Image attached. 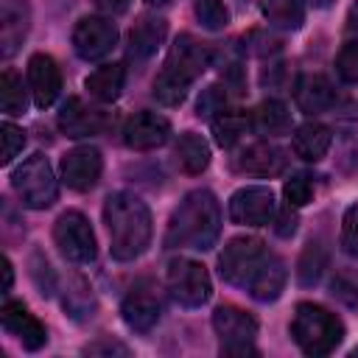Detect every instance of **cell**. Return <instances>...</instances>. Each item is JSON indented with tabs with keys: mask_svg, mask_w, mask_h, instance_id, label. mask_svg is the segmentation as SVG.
Segmentation results:
<instances>
[{
	"mask_svg": "<svg viewBox=\"0 0 358 358\" xmlns=\"http://www.w3.org/2000/svg\"><path fill=\"white\" fill-rule=\"evenodd\" d=\"M221 232V207L210 190H190L173 210L165 232L171 249H210Z\"/></svg>",
	"mask_w": 358,
	"mask_h": 358,
	"instance_id": "obj_1",
	"label": "cell"
},
{
	"mask_svg": "<svg viewBox=\"0 0 358 358\" xmlns=\"http://www.w3.org/2000/svg\"><path fill=\"white\" fill-rule=\"evenodd\" d=\"M109 252L115 260H134L151 243V213L134 193H112L103 204Z\"/></svg>",
	"mask_w": 358,
	"mask_h": 358,
	"instance_id": "obj_2",
	"label": "cell"
},
{
	"mask_svg": "<svg viewBox=\"0 0 358 358\" xmlns=\"http://www.w3.org/2000/svg\"><path fill=\"white\" fill-rule=\"evenodd\" d=\"M291 336L305 355H327L341 344L344 324L327 308L313 302H299L291 319Z\"/></svg>",
	"mask_w": 358,
	"mask_h": 358,
	"instance_id": "obj_3",
	"label": "cell"
},
{
	"mask_svg": "<svg viewBox=\"0 0 358 358\" xmlns=\"http://www.w3.org/2000/svg\"><path fill=\"white\" fill-rule=\"evenodd\" d=\"M11 187L14 193L22 199L25 207L31 210H45L56 201V176H53V168L48 162V157L42 154H34L28 157L14 173H11Z\"/></svg>",
	"mask_w": 358,
	"mask_h": 358,
	"instance_id": "obj_4",
	"label": "cell"
},
{
	"mask_svg": "<svg viewBox=\"0 0 358 358\" xmlns=\"http://www.w3.org/2000/svg\"><path fill=\"white\" fill-rule=\"evenodd\" d=\"M266 257H268V252L260 238H252V235L232 238L218 257V274L229 285H249Z\"/></svg>",
	"mask_w": 358,
	"mask_h": 358,
	"instance_id": "obj_5",
	"label": "cell"
},
{
	"mask_svg": "<svg viewBox=\"0 0 358 358\" xmlns=\"http://www.w3.org/2000/svg\"><path fill=\"white\" fill-rule=\"evenodd\" d=\"M168 291L185 308H199L210 299L213 282L201 263L190 257H176L168 263Z\"/></svg>",
	"mask_w": 358,
	"mask_h": 358,
	"instance_id": "obj_6",
	"label": "cell"
},
{
	"mask_svg": "<svg viewBox=\"0 0 358 358\" xmlns=\"http://www.w3.org/2000/svg\"><path fill=\"white\" fill-rule=\"evenodd\" d=\"M213 327L221 338V352L224 355H255V336H257V322L246 310L235 305H221L213 313Z\"/></svg>",
	"mask_w": 358,
	"mask_h": 358,
	"instance_id": "obj_7",
	"label": "cell"
},
{
	"mask_svg": "<svg viewBox=\"0 0 358 358\" xmlns=\"http://www.w3.org/2000/svg\"><path fill=\"white\" fill-rule=\"evenodd\" d=\"M53 241H56L59 252L73 263H90L98 255L95 232L78 210H67L59 215V221L53 227Z\"/></svg>",
	"mask_w": 358,
	"mask_h": 358,
	"instance_id": "obj_8",
	"label": "cell"
},
{
	"mask_svg": "<svg viewBox=\"0 0 358 358\" xmlns=\"http://www.w3.org/2000/svg\"><path fill=\"white\" fill-rule=\"evenodd\" d=\"M117 42V28L106 17H81L73 28V48L81 59H103Z\"/></svg>",
	"mask_w": 358,
	"mask_h": 358,
	"instance_id": "obj_9",
	"label": "cell"
},
{
	"mask_svg": "<svg viewBox=\"0 0 358 358\" xmlns=\"http://www.w3.org/2000/svg\"><path fill=\"white\" fill-rule=\"evenodd\" d=\"M229 218L243 227H263L274 218V193L263 185L241 187L229 199Z\"/></svg>",
	"mask_w": 358,
	"mask_h": 358,
	"instance_id": "obj_10",
	"label": "cell"
},
{
	"mask_svg": "<svg viewBox=\"0 0 358 358\" xmlns=\"http://www.w3.org/2000/svg\"><path fill=\"white\" fill-rule=\"evenodd\" d=\"M168 137H171V123L157 112H137L123 126V143L134 151H151L162 145Z\"/></svg>",
	"mask_w": 358,
	"mask_h": 358,
	"instance_id": "obj_11",
	"label": "cell"
},
{
	"mask_svg": "<svg viewBox=\"0 0 358 358\" xmlns=\"http://www.w3.org/2000/svg\"><path fill=\"white\" fill-rule=\"evenodd\" d=\"M101 151L92 145H78L62 157V179L73 190H90L101 176Z\"/></svg>",
	"mask_w": 358,
	"mask_h": 358,
	"instance_id": "obj_12",
	"label": "cell"
},
{
	"mask_svg": "<svg viewBox=\"0 0 358 358\" xmlns=\"http://www.w3.org/2000/svg\"><path fill=\"white\" fill-rule=\"evenodd\" d=\"M28 87L34 95V103L39 109L50 106L62 92V73L59 64L48 53H34L28 62Z\"/></svg>",
	"mask_w": 358,
	"mask_h": 358,
	"instance_id": "obj_13",
	"label": "cell"
},
{
	"mask_svg": "<svg viewBox=\"0 0 358 358\" xmlns=\"http://www.w3.org/2000/svg\"><path fill=\"white\" fill-rule=\"evenodd\" d=\"M31 28V8L25 0H3L0 3V53L3 59L14 56L28 36Z\"/></svg>",
	"mask_w": 358,
	"mask_h": 358,
	"instance_id": "obj_14",
	"label": "cell"
},
{
	"mask_svg": "<svg viewBox=\"0 0 358 358\" xmlns=\"http://www.w3.org/2000/svg\"><path fill=\"white\" fill-rule=\"evenodd\" d=\"M0 319H3V327H6L11 336H17L25 350H39V347L48 341V333H45L42 322H39L34 313H28V308H25L22 302H11V299L3 302Z\"/></svg>",
	"mask_w": 358,
	"mask_h": 358,
	"instance_id": "obj_15",
	"label": "cell"
},
{
	"mask_svg": "<svg viewBox=\"0 0 358 358\" xmlns=\"http://www.w3.org/2000/svg\"><path fill=\"white\" fill-rule=\"evenodd\" d=\"M56 123L67 137H90L106 126V115L95 106H87L81 98H67V103L59 109Z\"/></svg>",
	"mask_w": 358,
	"mask_h": 358,
	"instance_id": "obj_16",
	"label": "cell"
},
{
	"mask_svg": "<svg viewBox=\"0 0 358 358\" xmlns=\"http://www.w3.org/2000/svg\"><path fill=\"white\" fill-rule=\"evenodd\" d=\"M120 313H123V322H126L131 330L145 333V330H151V327L159 322L162 305H159V299H157V294H154L151 288H131L129 296L123 299Z\"/></svg>",
	"mask_w": 358,
	"mask_h": 358,
	"instance_id": "obj_17",
	"label": "cell"
},
{
	"mask_svg": "<svg viewBox=\"0 0 358 358\" xmlns=\"http://www.w3.org/2000/svg\"><path fill=\"white\" fill-rule=\"evenodd\" d=\"M207 64H210L207 48H204L201 42H196L193 36H187V34L173 42V48H171V53H168V59H165V67L182 73V76L190 78V81H196V78L204 73Z\"/></svg>",
	"mask_w": 358,
	"mask_h": 358,
	"instance_id": "obj_18",
	"label": "cell"
},
{
	"mask_svg": "<svg viewBox=\"0 0 358 358\" xmlns=\"http://www.w3.org/2000/svg\"><path fill=\"white\" fill-rule=\"evenodd\" d=\"M294 95H296L299 109L308 112V115H319V112H327V109L336 106V90H333V84H330L324 76H319V73L302 76V78L296 81Z\"/></svg>",
	"mask_w": 358,
	"mask_h": 358,
	"instance_id": "obj_19",
	"label": "cell"
},
{
	"mask_svg": "<svg viewBox=\"0 0 358 358\" xmlns=\"http://www.w3.org/2000/svg\"><path fill=\"white\" fill-rule=\"evenodd\" d=\"M235 165L255 176H274V173H282L285 154L271 143H252L238 154Z\"/></svg>",
	"mask_w": 358,
	"mask_h": 358,
	"instance_id": "obj_20",
	"label": "cell"
},
{
	"mask_svg": "<svg viewBox=\"0 0 358 358\" xmlns=\"http://www.w3.org/2000/svg\"><path fill=\"white\" fill-rule=\"evenodd\" d=\"M285 280H288V271H285V263L277 257V255H268L263 260V266L257 268V274L252 277L249 282V294L260 302H274L282 288H285Z\"/></svg>",
	"mask_w": 358,
	"mask_h": 358,
	"instance_id": "obj_21",
	"label": "cell"
},
{
	"mask_svg": "<svg viewBox=\"0 0 358 358\" xmlns=\"http://www.w3.org/2000/svg\"><path fill=\"white\" fill-rule=\"evenodd\" d=\"M165 34H168V22L162 17H143L131 28V34H129V50H131V56L148 59L151 53H157V48L162 45Z\"/></svg>",
	"mask_w": 358,
	"mask_h": 358,
	"instance_id": "obj_22",
	"label": "cell"
},
{
	"mask_svg": "<svg viewBox=\"0 0 358 358\" xmlns=\"http://www.w3.org/2000/svg\"><path fill=\"white\" fill-rule=\"evenodd\" d=\"M123 81H126V70H123V64H101V67H95L90 76H87V90H90V95L92 98H98V101H103V103H112L117 95H120V90H123Z\"/></svg>",
	"mask_w": 358,
	"mask_h": 358,
	"instance_id": "obj_23",
	"label": "cell"
},
{
	"mask_svg": "<svg viewBox=\"0 0 358 358\" xmlns=\"http://www.w3.org/2000/svg\"><path fill=\"white\" fill-rule=\"evenodd\" d=\"M330 129L322 126V123H302L296 131H294V154L308 159V162H316L327 154L330 148Z\"/></svg>",
	"mask_w": 358,
	"mask_h": 358,
	"instance_id": "obj_24",
	"label": "cell"
},
{
	"mask_svg": "<svg viewBox=\"0 0 358 358\" xmlns=\"http://www.w3.org/2000/svg\"><path fill=\"white\" fill-rule=\"evenodd\" d=\"M249 126H252V112H243V109H221V112L213 117L215 143H218L221 148H232V145L246 134Z\"/></svg>",
	"mask_w": 358,
	"mask_h": 358,
	"instance_id": "obj_25",
	"label": "cell"
},
{
	"mask_svg": "<svg viewBox=\"0 0 358 358\" xmlns=\"http://www.w3.org/2000/svg\"><path fill=\"white\" fill-rule=\"evenodd\" d=\"M252 129L260 134H285L291 129V112L282 101H263L252 109Z\"/></svg>",
	"mask_w": 358,
	"mask_h": 358,
	"instance_id": "obj_26",
	"label": "cell"
},
{
	"mask_svg": "<svg viewBox=\"0 0 358 358\" xmlns=\"http://www.w3.org/2000/svg\"><path fill=\"white\" fill-rule=\"evenodd\" d=\"M260 8H263V17L268 20V25L282 28V31H296L305 20L302 0H263Z\"/></svg>",
	"mask_w": 358,
	"mask_h": 358,
	"instance_id": "obj_27",
	"label": "cell"
},
{
	"mask_svg": "<svg viewBox=\"0 0 358 358\" xmlns=\"http://www.w3.org/2000/svg\"><path fill=\"white\" fill-rule=\"evenodd\" d=\"M176 159L187 173H201L210 165V145L199 134L185 131L176 143Z\"/></svg>",
	"mask_w": 358,
	"mask_h": 358,
	"instance_id": "obj_28",
	"label": "cell"
},
{
	"mask_svg": "<svg viewBox=\"0 0 358 358\" xmlns=\"http://www.w3.org/2000/svg\"><path fill=\"white\" fill-rule=\"evenodd\" d=\"M190 84H193L190 78H185L182 73H176V70H171V67L162 64L159 76L154 78V98L159 103H165V106H176V103H182L187 98Z\"/></svg>",
	"mask_w": 358,
	"mask_h": 358,
	"instance_id": "obj_29",
	"label": "cell"
},
{
	"mask_svg": "<svg viewBox=\"0 0 358 358\" xmlns=\"http://www.w3.org/2000/svg\"><path fill=\"white\" fill-rule=\"evenodd\" d=\"M0 106L6 115H22L25 112V87L22 78L14 70H3L0 76Z\"/></svg>",
	"mask_w": 358,
	"mask_h": 358,
	"instance_id": "obj_30",
	"label": "cell"
},
{
	"mask_svg": "<svg viewBox=\"0 0 358 358\" xmlns=\"http://www.w3.org/2000/svg\"><path fill=\"white\" fill-rule=\"evenodd\" d=\"M324 266H327V252H324V246H322L319 241H316V243H308L305 252H302V257H299V263H296V280H299L302 285H313V282L322 277Z\"/></svg>",
	"mask_w": 358,
	"mask_h": 358,
	"instance_id": "obj_31",
	"label": "cell"
},
{
	"mask_svg": "<svg viewBox=\"0 0 358 358\" xmlns=\"http://www.w3.org/2000/svg\"><path fill=\"white\" fill-rule=\"evenodd\" d=\"M193 11H196L199 22H201L207 31H221V28H227V22H229V11H227V6H224L221 0H196Z\"/></svg>",
	"mask_w": 358,
	"mask_h": 358,
	"instance_id": "obj_32",
	"label": "cell"
},
{
	"mask_svg": "<svg viewBox=\"0 0 358 358\" xmlns=\"http://www.w3.org/2000/svg\"><path fill=\"white\" fill-rule=\"evenodd\" d=\"M0 140H3V151H0V162L8 165L25 145V131L20 126H14L11 120H3L0 123Z\"/></svg>",
	"mask_w": 358,
	"mask_h": 358,
	"instance_id": "obj_33",
	"label": "cell"
},
{
	"mask_svg": "<svg viewBox=\"0 0 358 358\" xmlns=\"http://www.w3.org/2000/svg\"><path fill=\"white\" fill-rule=\"evenodd\" d=\"M336 73L347 84H358V39L344 42L336 56Z\"/></svg>",
	"mask_w": 358,
	"mask_h": 358,
	"instance_id": "obj_34",
	"label": "cell"
},
{
	"mask_svg": "<svg viewBox=\"0 0 358 358\" xmlns=\"http://www.w3.org/2000/svg\"><path fill=\"white\" fill-rule=\"evenodd\" d=\"M282 193H285V199H288L291 207H305L313 199V182L305 173H296V176H291L282 185Z\"/></svg>",
	"mask_w": 358,
	"mask_h": 358,
	"instance_id": "obj_35",
	"label": "cell"
},
{
	"mask_svg": "<svg viewBox=\"0 0 358 358\" xmlns=\"http://www.w3.org/2000/svg\"><path fill=\"white\" fill-rule=\"evenodd\" d=\"M341 246L350 257H358V204L347 207L341 221Z\"/></svg>",
	"mask_w": 358,
	"mask_h": 358,
	"instance_id": "obj_36",
	"label": "cell"
},
{
	"mask_svg": "<svg viewBox=\"0 0 358 358\" xmlns=\"http://www.w3.org/2000/svg\"><path fill=\"white\" fill-rule=\"evenodd\" d=\"M199 117H215L221 109H227V95L221 87H207L199 98Z\"/></svg>",
	"mask_w": 358,
	"mask_h": 358,
	"instance_id": "obj_37",
	"label": "cell"
},
{
	"mask_svg": "<svg viewBox=\"0 0 358 358\" xmlns=\"http://www.w3.org/2000/svg\"><path fill=\"white\" fill-rule=\"evenodd\" d=\"M277 235H282V238H288V235H294L296 232V215L291 213V204H288V210H282L280 215H277Z\"/></svg>",
	"mask_w": 358,
	"mask_h": 358,
	"instance_id": "obj_38",
	"label": "cell"
},
{
	"mask_svg": "<svg viewBox=\"0 0 358 358\" xmlns=\"http://www.w3.org/2000/svg\"><path fill=\"white\" fill-rule=\"evenodd\" d=\"M84 352H90V355H109V352H120V355H129V350L123 347V344H117V341H95V344H90Z\"/></svg>",
	"mask_w": 358,
	"mask_h": 358,
	"instance_id": "obj_39",
	"label": "cell"
},
{
	"mask_svg": "<svg viewBox=\"0 0 358 358\" xmlns=\"http://www.w3.org/2000/svg\"><path fill=\"white\" fill-rule=\"evenodd\" d=\"M0 268H3V291H8V288H11V280H14V271H11L8 257H3V260H0Z\"/></svg>",
	"mask_w": 358,
	"mask_h": 358,
	"instance_id": "obj_40",
	"label": "cell"
},
{
	"mask_svg": "<svg viewBox=\"0 0 358 358\" xmlns=\"http://www.w3.org/2000/svg\"><path fill=\"white\" fill-rule=\"evenodd\" d=\"M98 6L103 11H123L129 6V0H98Z\"/></svg>",
	"mask_w": 358,
	"mask_h": 358,
	"instance_id": "obj_41",
	"label": "cell"
},
{
	"mask_svg": "<svg viewBox=\"0 0 358 358\" xmlns=\"http://www.w3.org/2000/svg\"><path fill=\"white\" fill-rule=\"evenodd\" d=\"M347 25H350V31H358V3H352L350 17H347Z\"/></svg>",
	"mask_w": 358,
	"mask_h": 358,
	"instance_id": "obj_42",
	"label": "cell"
},
{
	"mask_svg": "<svg viewBox=\"0 0 358 358\" xmlns=\"http://www.w3.org/2000/svg\"><path fill=\"white\" fill-rule=\"evenodd\" d=\"M330 3H333V0H313V6H322V8H324V6H330Z\"/></svg>",
	"mask_w": 358,
	"mask_h": 358,
	"instance_id": "obj_43",
	"label": "cell"
},
{
	"mask_svg": "<svg viewBox=\"0 0 358 358\" xmlns=\"http://www.w3.org/2000/svg\"><path fill=\"white\" fill-rule=\"evenodd\" d=\"M148 3H168V0H148Z\"/></svg>",
	"mask_w": 358,
	"mask_h": 358,
	"instance_id": "obj_44",
	"label": "cell"
}]
</instances>
